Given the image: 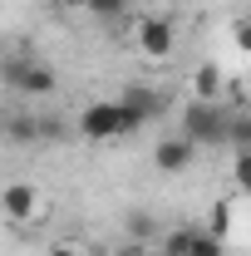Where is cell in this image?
Segmentation results:
<instances>
[{"label": "cell", "mask_w": 251, "mask_h": 256, "mask_svg": "<svg viewBox=\"0 0 251 256\" xmlns=\"http://www.w3.org/2000/svg\"><path fill=\"white\" fill-rule=\"evenodd\" d=\"M212 232L226 242V232H232V202H217V212H212Z\"/></svg>", "instance_id": "5bb4252c"}, {"label": "cell", "mask_w": 251, "mask_h": 256, "mask_svg": "<svg viewBox=\"0 0 251 256\" xmlns=\"http://www.w3.org/2000/svg\"><path fill=\"white\" fill-rule=\"evenodd\" d=\"M143 118L128 108L124 98H104V104H89L84 114H79V138H89V143H108V138H128V133H138Z\"/></svg>", "instance_id": "6da1fadb"}, {"label": "cell", "mask_w": 251, "mask_h": 256, "mask_svg": "<svg viewBox=\"0 0 251 256\" xmlns=\"http://www.w3.org/2000/svg\"><path fill=\"white\" fill-rule=\"evenodd\" d=\"M192 89H197V98H217L222 94V69L217 64H202V69L192 74Z\"/></svg>", "instance_id": "30bf717a"}, {"label": "cell", "mask_w": 251, "mask_h": 256, "mask_svg": "<svg viewBox=\"0 0 251 256\" xmlns=\"http://www.w3.org/2000/svg\"><path fill=\"white\" fill-rule=\"evenodd\" d=\"M5 89H15V94H25V98H44V94L60 89V74L50 64L30 60V54H10L5 60Z\"/></svg>", "instance_id": "7a4b0ae2"}, {"label": "cell", "mask_w": 251, "mask_h": 256, "mask_svg": "<svg viewBox=\"0 0 251 256\" xmlns=\"http://www.w3.org/2000/svg\"><path fill=\"white\" fill-rule=\"evenodd\" d=\"M232 178H236V192H246V197H251V148H242V153H236Z\"/></svg>", "instance_id": "7c38bea8"}, {"label": "cell", "mask_w": 251, "mask_h": 256, "mask_svg": "<svg viewBox=\"0 0 251 256\" xmlns=\"http://www.w3.org/2000/svg\"><path fill=\"white\" fill-rule=\"evenodd\" d=\"M232 40H236V50L251 54V20H236V25H232Z\"/></svg>", "instance_id": "9a60e30c"}, {"label": "cell", "mask_w": 251, "mask_h": 256, "mask_svg": "<svg viewBox=\"0 0 251 256\" xmlns=\"http://www.w3.org/2000/svg\"><path fill=\"white\" fill-rule=\"evenodd\" d=\"M172 44H178V34H172V20H162V15H148V20H138V50H143L148 60H168V54H172Z\"/></svg>", "instance_id": "8992f818"}, {"label": "cell", "mask_w": 251, "mask_h": 256, "mask_svg": "<svg viewBox=\"0 0 251 256\" xmlns=\"http://www.w3.org/2000/svg\"><path fill=\"white\" fill-rule=\"evenodd\" d=\"M226 124H232V114L217 108L212 98H192L188 108H182V138H192L197 148H207V143H226Z\"/></svg>", "instance_id": "3957f363"}, {"label": "cell", "mask_w": 251, "mask_h": 256, "mask_svg": "<svg viewBox=\"0 0 251 256\" xmlns=\"http://www.w3.org/2000/svg\"><path fill=\"white\" fill-rule=\"evenodd\" d=\"M50 256H84V252H79L74 242H54V246H50Z\"/></svg>", "instance_id": "2e32d148"}, {"label": "cell", "mask_w": 251, "mask_h": 256, "mask_svg": "<svg viewBox=\"0 0 251 256\" xmlns=\"http://www.w3.org/2000/svg\"><path fill=\"white\" fill-rule=\"evenodd\" d=\"M64 10H89V5H94V0H60Z\"/></svg>", "instance_id": "e0dca14e"}, {"label": "cell", "mask_w": 251, "mask_h": 256, "mask_svg": "<svg viewBox=\"0 0 251 256\" xmlns=\"http://www.w3.org/2000/svg\"><path fill=\"white\" fill-rule=\"evenodd\" d=\"M226 143L242 153V148H251V114L242 108V114H232V124H226Z\"/></svg>", "instance_id": "8fae6325"}, {"label": "cell", "mask_w": 251, "mask_h": 256, "mask_svg": "<svg viewBox=\"0 0 251 256\" xmlns=\"http://www.w3.org/2000/svg\"><path fill=\"white\" fill-rule=\"evenodd\" d=\"M192 158H197V143L192 138H158V148H153V168L158 172H168V178H178V172H188Z\"/></svg>", "instance_id": "277c9868"}, {"label": "cell", "mask_w": 251, "mask_h": 256, "mask_svg": "<svg viewBox=\"0 0 251 256\" xmlns=\"http://www.w3.org/2000/svg\"><path fill=\"white\" fill-rule=\"evenodd\" d=\"M124 232L143 246V242H158V217L153 212H143V207H128L124 212Z\"/></svg>", "instance_id": "9c48e42d"}, {"label": "cell", "mask_w": 251, "mask_h": 256, "mask_svg": "<svg viewBox=\"0 0 251 256\" xmlns=\"http://www.w3.org/2000/svg\"><path fill=\"white\" fill-rule=\"evenodd\" d=\"M60 133H64L60 118H30V114L10 118V143H50V138H60Z\"/></svg>", "instance_id": "ba28073f"}, {"label": "cell", "mask_w": 251, "mask_h": 256, "mask_svg": "<svg viewBox=\"0 0 251 256\" xmlns=\"http://www.w3.org/2000/svg\"><path fill=\"white\" fill-rule=\"evenodd\" d=\"M118 98H124V104L138 114V118H143V124L162 118V108H168V94H162V89H148V84H128Z\"/></svg>", "instance_id": "52a82bcc"}, {"label": "cell", "mask_w": 251, "mask_h": 256, "mask_svg": "<svg viewBox=\"0 0 251 256\" xmlns=\"http://www.w3.org/2000/svg\"><path fill=\"white\" fill-rule=\"evenodd\" d=\"M158 256H172V252H158Z\"/></svg>", "instance_id": "ac0fdd59"}, {"label": "cell", "mask_w": 251, "mask_h": 256, "mask_svg": "<svg viewBox=\"0 0 251 256\" xmlns=\"http://www.w3.org/2000/svg\"><path fill=\"white\" fill-rule=\"evenodd\" d=\"M0 207H5L10 222H34V217H44V197H40V188H30V182H10L5 197H0Z\"/></svg>", "instance_id": "5b68a950"}, {"label": "cell", "mask_w": 251, "mask_h": 256, "mask_svg": "<svg viewBox=\"0 0 251 256\" xmlns=\"http://www.w3.org/2000/svg\"><path fill=\"white\" fill-rule=\"evenodd\" d=\"M94 15H104V20H124V10H128V0H94L89 5Z\"/></svg>", "instance_id": "4fadbf2b"}]
</instances>
